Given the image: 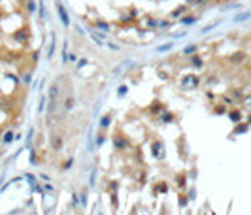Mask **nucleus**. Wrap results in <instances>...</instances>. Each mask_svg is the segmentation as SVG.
<instances>
[{
    "label": "nucleus",
    "instance_id": "obj_10",
    "mask_svg": "<svg viewBox=\"0 0 251 215\" xmlns=\"http://www.w3.org/2000/svg\"><path fill=\"white\" fill-rule=\"evenodd\" d=\"M193 64H194V66H200V64H202L200 59H198V57H193Z\"/></svg>",
    "mask_w": 251,
    "mask_h": 215
},
{
    "label": "nucleus",
    "instance_id": "obj_6",
    "mask_svg": "<svg viewBox=\"0 0 251 215\" xmlns=\"http://www.w3.org/2000/svg\"><path fill=\"white\" fill-rule=\"evenodd\" d=\"M181 23H183V25H193V23H194V17H185Z\"/></svg>",
    "mask_w": 251,
    "mask_h": 215
},
{
    "label": "nucleus",
    "instance_id": "obj_8",
    "mask_svg": "<svg viewBox=\"0 0 251 215\" xmlns=\"http://www.w3.org/2000/svg\"><path fill=\"white\" fill-rule=\"evenodd\" d=\"M189 53H194V45H189V47H185V55H189Z\"/></svg>",
    "mask_w": 251,
    "mask_h": 215
},
{
    "label": "nucleus",
    "instance_id": "obj_11",
    "mask_svg": "<svg viewBox=\"0 0 251 215\" xmlns=\"http://www.w3.org/2000/svg\"><path fill=\"white\" fill-rule=\"evenodd\" d=\"M245 128H248V125H242V126L236 128V132H245Z\"/></svg>",
    "mask_w": 251,
    "mask_h": 215
},
{
    "label": "nucleus",
    "instance_id": "obj_12",
    "mask_svg": "<svg viewBox=\"0 0 251 215\" xmlns=\"http://www.w3.org/2000/svg\"><path fill=\"white\" fill-rule=\"evenodd\" d=\"M215 113H225V107H223V106H219V107H215Z\"/></svg>",
    "mask_w": 251,
    "mask_h": 215
},
{
    "label": "nucleus",
    "instance_id": "obj_9",
    "mask_svg": "<svg viewBox=\"0 0 251 215\" xmlns=\"http://www.w3.org/2000/svg\"><path fill=\"white\" fill-rule=\"evenodd\" d=\"M170 47H172V43H166V45H162V47H159V51H168Z\"/></svg>",
    "mask_w": 251,
    "mask_h": 215
},
{
    "label": "nucleus",
    "instance_id": "obj_1",
    "mask_svg": "<svg viewBox=\"0 0 251 215\" xmlns=\"http://www.w3.org/2000/svg\"><path fill=\"white\" fill-rule=\"evenodd\" d=\"M113 143H115V147H117V149H125V147L129 145V142H127V140H125V138H123V136H119L117 140H115V138H113Z\"/></svg>",
    "mask_w": 251,
    "mask_h": 215
},
{
    "label": "nucleus",
    "instance_id": "obj_3",
    "mask_svg": "<svg viewBox=\"0 0 251 215\" xmlns=\"http://www.w3.org/2000/svg\"><path fill=\"white\" fill-rule=\"evenodd\" d=\"M230 119H232L234 123H240V121H242V113H240L238 110H236V111H230Z\"/></svg>",
    "mask_w": 251,
    "mask_h": 215
},
{
    "label": "nucleus",
    "instance_id": "obj_4",
    "mask_svg": "<svg viewBox=\"0 0 251 215\" xmlns=\"http://www.w3.org/2000/svg\"><path fill=\"white\" fill-rule=\"evenodd\" d=\"M110 121H111V117H110V115H106V117L100 121V126H102V128H106V126L110 125Z\"/></svg>",
    "mask_w": 251,
    "mask_h": 215
},
{
    "label": "nucleus",
    "instance_id": "obj_13",
    "mask_svg": "<svg viewBox=\"0 0 251 215\" xmlns=\"http://www.w3.org/2000/svg\"><path fill=\"white\" fill-rule=\"evenodd\" d=\"M164 121H166V123L172 121V113H164Z\"/></svg>",
    "mask_w": 251,
    "mask_h": 215
},
{
    "label": "nucleus",
    "instance_id": "obj_14",
    "mask_svg": "<svg viewBox=\"0 0 251 215\" xmlns=\"http://www.w3.org/2000/svg\"><path fill=\"white\" fill-rule=\"evenodd\" d=\"M10 140H11V132H8L6 138H4V142H10Z\"/></svg>",
    "mask_w": 251,
    "mask_h": 215
},
{
    "label": "nucleus",
    "instance_id": "obj_5",
    "mask_svg": "<svg viewBox=\"0 0 251 215\" xmlns=\"http://www.w3.org/2000/svg\"><path fill=\"white\" fill-rule=\"evenodd\" d=\"M155 193H166V183H161V185L155 187Z\"/></svg>",
    "mask_w": 251,
    "mask_h": 215
},
{
    "label": "nucleus",
    "instance_id": "obj_2",
    "mask_svg": "<svg viewBox=\"0 0 251 215\" xmlns=\"http://www.w3.org/2000/svg\"><path fill=\"white\" fill-rule=\"evenodd\" d=\"M59 15H61V19H62V23H64V27H68L70 25V19H68V15H66V10L62 6H59Z\"/></svg>",
    "mask_w": 251,
    "mask_h": 215
},
{
    "label": "nucleus",
    "instance_id": "obj_7",
    "mask_svg": "<svg viewBox=\"0 0 251 215\" xmlns=\"http://www.w3.org/2000/svg\"><path fill=\"white\" fill-rule=\"evenodd\" d=\"M183 11H185V8H179L178 11H174V13H172V17H178V15H181Z\"/></svg>",
    "mask_w": 251,
    "mask_h": 215
}]
</instances>
